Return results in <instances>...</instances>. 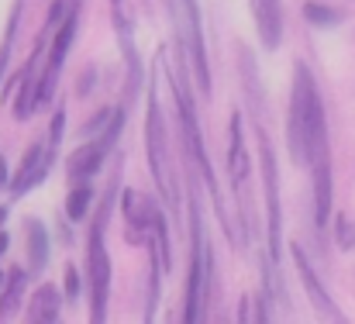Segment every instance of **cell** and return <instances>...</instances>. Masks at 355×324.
Here are the masks:
<instances>
[{"mask_svg": "<svg viewBox=\"0 0 355 324\" xmlns=\"http://www.w3.org/2000/svg\"><path fill=\"white\" fill-rule=\"evenodd\" d=\"M24 283V269H10V290L0 297V318H10L14 314V307H17V297H21V287Z\"/></svg>", "mask_w": 355, "mask_h": 324, "instance_id": "obj_19", "label": "cell"}, {"mask_svg": "<svg viewBox=\"0 0 355 324\" xmlns=\"http://www.w3.org/2000/svg\"><path fill=\"white\" fill-rule=\"evenodd\" d=\"M304 17H307L311 24H318V28H335V24H342V21H345V14H342V10L324 7V3H307V7H304Z\"/></svg>", "mask_w": 355, "mask_h": 324, "instance_id": "obj_18", "label": "cell"}, {"mask_svg": "<svg viewBox=\"0 0 355 324\" xmlns=\"http://www.w3.org/2000/svg\"><path fill=\"white\" fill-rule=\"evenodd\" d=\"M0 283H7V276H3V273H0Z\"/></svg>", "mask_w": 355, "mask_h": 324, "instance_id": "obj_27", "label": "cell"}, {"mask_svg": "<svg viewBox=\"0 0 355 324\" xmlns=\"http://www.w3.org/2000/svg\"><path fill=\"white\" fill-rule=\"evenodd\" d=\"M111 201H114V187L107 190L101 211L90 224V238H87V287H90V318L104 321L107 318V293H111V255L104 245V221L111 214Z\"/></svg>", "mask_w": 355, "mask_h": 324, "instance_id": "obj_3", "label": "cell"}, {"mask_svg": "<svg viewBox=\"0 0 355 324\" xmlns=\"http://www.w3.org/2000/svg\"><path fill=\"white\" fill-rule=\"evenodd\" d=\"M173 7V21H176V31L193 59V73H197V83H200V94L207 97L211 94V69H207V45H204V24H200V7L197 0H169Z\"/></svg>", "mask_w": 355, "mask_h": 324, "instance_id": "obj_6", "label": "cell"}, {"mask_svg": "<svg viewBox=\"0 0 355 324\" xmlns=\"http://www.w3.org/2000/svg\"><path fill=\"white\" fill-rule=\"evenodd\" d=\"M311 180H314V217L324 228V221L331 214V166L311 169Z\"/></svg>", "mask_w": 355, "mask_h": 324, "instance_id": "obj_13", "label": "cell"}, {"mask_svg": "<svg viewBox=\"0 0 355 324\" xmlns=\"http://www.w3.org/2000/svg\"><path fill=\"white\" fill-rule=\"evenodd\" d=\"M145 145H148V162H152V176L159 183V194L169 207L180 204V187H176V173H173V148H169V135H166V121L159 108V90H155V73L148 80V121H145Z\"/></svg>", "mask_w": 355, "mask_h": 324, "instance_id": "obj_2", "label": "cell"}, {"mask_svg": "<svg viewBox=\"0 0 355 324\" xmlns=\"http://www.w3.org/2000/svg\"><path fill=\"white\" fill-rule=\"evenodd\" d=\"M3 187H10V173H7V162H3V155H0V190Z\"/></svg>", "mask_w": 355, "mask_h": 324, "instance_id": "obj_23", "label": "cell"}, {"mask_svg": "<svg viewBox=\"0 0 355 324\" xmlns=\"http://www.w3.org/2000/svg\"><path fill=\"white\" fill-rule=\"evenodd\" d=\"M252 17L266 49H276L283 38V0H252Z\"/></svg>", "mask_w": 355, "mask_h": 324, "instance_id": "obj_10", "label": "cell"}, {"mask_svg": "<svg viewBox=\"0 0 355 324\" xmlns=\"http://www.w3.org/2000/svg\"><path fill=\"white\" fill-rule=\"evenodd\" d=\"M121 211L128 217V224L131 228H138V231H155V224L162 221L159 214V207L145 197V194H138V190H124V197H121Z\"/></svg>", "mask_w": 355, "mask_h": 324, "instance_id": "obj_11", "label": "cell"}, {"mask_svg": "<svg viewBox=\"0 0 355 324\" xmlns=\"http://www.w3.org/2000/svg\"><path fill=\"white\" fill-rule=\"evenodd\" d=\"M111 10H114V21H124L121 17V0H111Z\"/></svg>", "mask_w": 355, "mask_h": 324, "instance_id": "obj_25", "label": "cell"}, {"mask_svg": "<svg viewBox=\"0 0 355 324\" xmlns=\"http://www.w3.org/2000/svg\"><path fill=\"white\" fill-rule=\"evenodd\" d=\"M286 135H290V155H293L297 166H307V169L331 166L324 108H321V97H318V83H314V76L304 62H297V73H293V101H290Z\"/></svg>", "mask_w": 355, "mask_h": 324, "instance_id": "obj_1", "label": "cell"}, {"mask_svg": "<svg viewBox=\"0 0 355 324\" xmlns=\"http://www.w3.org/2000/svg\"><path fill=\"white\" fill-rule=\"evenodd\" d=\"M207 283H211V245L200 207H190V280H187V321L207 318Z\"/></svg>", "mask_w": 355, "mask_h": 324, "instance_id": "obj_4", "label": "cell"}, {"mask_svg": "<svg viewBox=\"0 0 355 324\" xmlns=\"http://www.w3.org/2000/svg\"><path fill=\"white\" fill-rule=\"evenodd\" d=\"M28 259H31V269L42 273L45 262H49V235H45V224L42 221H28Z\"/></svg>", "mask_w": 355, "mask_h": 324, "instance_id": "obj_15", "label": "cell"}, {"mask_svg": "<svg viewBox=\"0 0 355 324\" xmlns=\"http://www.w3.org/2000/svg\"><path fill=\"white\" fill-rule=\"evenodd\" d=\"M3 221H7V207H0V228H3Z\"/></svg>", "mask_w": 355, "mask_h": 324, "instance_id": "obj_26", "label": "cell"}, {"mask_svg": "<svg viewBox=\"0 0 355 324\" xmlns=\"http://www.w3.org/2000/svg\"><path fill=\"white\" fill-rule=\"evenodd\" d=\"M338 245L342 248L355 245V224H349V217H338Z\"/></svg>", "mask_w": 355, "mask_h": 324, "instance_id": "obj_20", "label": "cell"}, {"mask_svg": "<svg viewBox=\"0 0 355 324\" xmlns=\"http://www.w3.org/2000/svg\"><path fill=\"white\" fill-rule=\"evenodd\" d=\"M80 293V276H76V269L69 266L66 269V297H76Z\"/></svg>", "mask_w": 355, "mask_h": 324, "instance_id": "obj_22", "label": "cell"}, {"mask_svg": "<svg viewBox=\"0 0 355 324\" xmlns=\"http://www.w3.org/2000/svg\"><path fill=\"white\" fill-rule=\"evenodd\" d=\"M62 131H66V110H55V117H52V131H49V142L59 145Z\"/></svg>", "mask_w": 355, "mask_h": 324, "instance_id": "obj_21", "label": "cell"}, {"mask_svg": "<svg viewBox=\"0 0 355 324\" xmlns=\"http://www.w3.org/2000/svg\"><path fill=\"white\" fill-rule=\"evenodd\" d=\"M7 245H10V238H7V231H3V228H0V255H3V252H7Z\"/></svg>", "mask_w": 355, "mask_h": 324, "instance_id": "obj_24", "label": "cell"}, {"mask_svg": "<svg viewBox=\"0 0 355 324\" xmlns=\"http://www.w3.org/2000/svg\"><path fill=\"white\" fill-rule=\"evenodd\" d=\"M228 173H232V183L241 190L248 180V148L241 142V117H232V128H228Z\"/></svg>", "mask_w": 355, "mask_h": 324, "instance_id": "obj_12", "label": "cell"}, {"mask_svg": "<svg viewBox=\"0 0 355 324\" xmlns=\"http://www.w3.org/2000/svg\"><path fill=\"white\" fill-rule=\"evenodd\" d=\"M173 90H176V110H180V131H183V145H187V152H190L193 166L200 169V180H204V187L211 190V197H214L218 211H221V217H225L221 190H218V180H214V173H211V162H207L204 131H200V121H197V110H193V97H190V90L183 87V80H180L176 73H173ZM225 221H228V217H225Z\"/></svg>", "mask_w": 355, "mask_h": 324, "instance_id": "obj_5", "label": "cell"}, {"mask_svg": "<svg viewBox=\"0 0 355 324\" xmlns=\"http://www.w3.org/2000/svg\"><path fill=\"white\" fill-rule=\"evenodd\" d=\"M21 7H24V0H14L10 17H7V28L0 35V80H3L7 62H10V52H14V38H17V24H21Z\"/></svg>", "mask_w": 355, "mask_h": 324, "instance_id": "obj_16", "label": "cell"}, {"mask_svg": "<svg viewBox=\"0 0 355 324\" xmlns=\"http://www.w3.org/2000/svg\"><path fill=\"white\" fill-rule=\"evenodd\" d=\"M52 155H55L52 142H35V145H28V152H24V159H21V166H17V176H10V194L21 197V194H28L31 187H38V183L45 180L49 166H52Z\"/></svg>", "mask_w": 355, "mask_h": 324, "instance_id": "obj_8", "label": "cell"}, {"mask_svg": "<svg viewBox=\"0 0 355 324\" xmlns=\"http://www.w3.org/2000/svg\"><path fill=\"white\" fill-rule=\"evenodd\" d=\"M293 262H297V273H300V280H304V290H307L311 304H314L328 321H345V314L335 307V300H331V297H328V290L321 287V280H318V273H314V266H311V259L304 255V248H300V245H293Z\"/></svg>", "mask_w": 355, "mask_h": 324, "instance_id": "obj_9", "label": "cell"}, {"mask_svg": "<svg viewBox=\"0 0 355 324\" xmlns=\"http://www.w3.org/2000/svg\"><path fill=\"white\" fill-rule=\"evenodd\" d=\"M28 318L31 321H59V290L55 287H38L35 290V300L28 307Z\"/></svg>", "mask_w": 355, "mask_h": 324, "instance_id": "obj_14", "label": "cell"}, {"mask_svg": "<svg viewBox=\"0 0 355 324\" xmlns=\"http://www.w3.org/2000/svg\"><path fill=\"white\" fill-rule=\"evenodd\" d=\"M259 159H262V183H266V207H269V262L279 266L283 262V214H279V187H276V155L262 124H259Z\"/></svg>", "mask_w": 355, "mask_h": 324, "instance_id": "obj_7", "label": "cell"}, {"mask_svg": "<svg viewBox=\"0 0 355 324\" xmlns=\"http://www.w3.org/2000/svg\"><path fill=\"white\" fill-rule=\"evenodd\" d=\"M90 204H94V190L87 183H76L69 190V197H66V214H69V221H83V217L90 214Z\"/></svg>", "mask_w": 355, "mask_h": 324, "instance_id": "obj_17", "label": "cell"}]
</instances>
